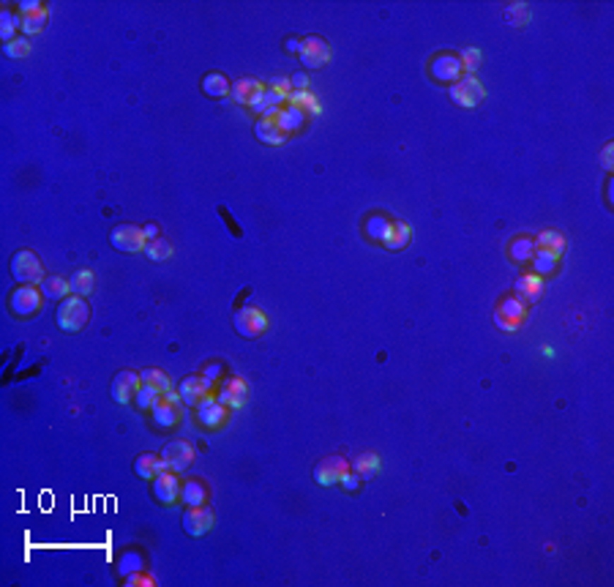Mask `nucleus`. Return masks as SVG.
Instances as JSON below:
<instances>
[{
	"label": "nucleus",
	"mask_w": 614,
	"mask_h": 587,
	"mask_svg": "<svg viewBox=\"0 0 614 587\" xmlns=\"http://www.w3.org/2000/svg\"><path fill=\"white\" fill-rule=\"evenodd\" d=\"M55 317H58V328H61V331L74 334V331H82L85 322L90 320V306H88V301L80 298V295H68V298L61 301L58 315Z\"/></svg>",
	"instance_id": "f257e3e1"
},
{
	"label": "nucleus",
	"mask_w": 614,
	"mask_h": 587,
	"mask_svg": "<svg viewBox=\"0 0 614 587\" xmlns=\"http://www.w3.org/2000/svg\"><path fill=\"white\" fill-rule=\"evenodd\" d=\"M11 276L17 284H36L39 287L44 282V268H41L39 257L30 249H20L11 257Z\"/></svg>",
	"instance_id": "f03ea898"
},
{
	"label": "nucleus",
	"mask_w": 614,
	"mask_h": 587,
	"mask_svg": "<svg viewBox=\"0 0 614 587\" xmlns=\"http://www.w3.org/2000/svg\"><path fill=\"white\" fill-rule=\"evenodd\" d=\"M450 99H453V104L472 109V107H478L486 99V87L481 85V80L475 74H467V77H462V80H456L450 85Z\"/></svg>",
	"instance_id": "7ed1b4c3"
},
{
	"label": "nucleus",
	"mask_w": 614,
	"mask_h": 587,
	"mask_svg": "<svg viewBox=\"0 0 614 587\" xmlns=\"http://www.w3.org/2000/svg\"><path fill=\"white\" fill-rule=\"evenodd\" d=\"M330 55H333V49H330V44H327L325 39H320V36H306V39H301V52H298V58H301L303 68H308V71L327 66L330 63Z\"/></svg>",
	"instance_id": "20e7f679"
},
{
	"label": "nucleus",
	"mask_w": 614,
	"mask_h": 587,
	"mask_svg": "<svg viewBox=\"0 0 614 587\" xmlns=\"http://www.w3.org/2000/svg\"><path fill=\"white\" fill-rule=\"evenodd\" d=\"M41 298H44V293L36 284H20L8 295V309L17 317H33L41 309Z\"/></svg>",
	"instance_id": "39448f33"
},
{
	"label": "nucleus",
	"mask_w": 614,
	"mask_h": 587,
	"mask_svg": "<svg viewBox=\"0 0 614 587\" xmlns=\"http://www.w3.org/2000/svg\"><path fill=\"white\" fill-rule=\"evenodd\" d=\"M349 470V461L342 456V454H330L325 459H320L314 464V481L320 483V486H333V483H342V478L347 476Z\"/></svg>",
	"instance_id": "423d86ee"
},
{
	"label": "nucleus",
	"mask_w": 614,
	"mask_h": 587,
	"mask_svg": "<svg viewBox=\"0 0 614 587\" xmlns=\"http://www.w3.org/2000/svg\"><path fill=\"white\" fill-rule=\"evenodd\" d=\"M109 243L123 254L145 252V246H148L143 227H137V224H118L115 230L109 232Z\"/></svg>",
	"instance_id": "0eeeda50"
},
{
	"label": "nucleus",
	"mask_w": 614,
	"mask_h": 587,
	"mask_svg": "<svg viewBox=\"0 0 614 587\" xmlns=\"http://www.w3.org/2000/svg\"><path fill=\"white\" fill-rule=\"evenodd\" d=\"M232 325L235 331L243 336V339H257L267 331V317L265 312L254 309V306H246V309H238L235 317H232Z\"/></svg>",
	"instance_id": "6e6552de"
},
{
	"label": "nucleus",
	"mask_w": 614,
	"mask_h": 587,
	"mask_svg": "<svg viewBox=\"0 0 614 587\" xmlns=\"http://www.w3.org/2000/svg\"><path fill=\"white\" fill-rule=\"evenodd\" d=\"M191 459H194V448H191V442L172 440V442H167V445L162 448L164 467H167V470H172V473H178V476H181L183 470H188Z\"/></svg>",
	"instance_id": "1a4fd4ad"
},
{
	"label": "nucleus",
	"mask_w": 614,
	"mask_h": 587,
	"mask_svg": "<svg viewBox=\"0 0 614 587\" xmlns=\"http://www.w3.org/2000/svg\"><path fill=\"white\" fill-rule=\"evenodd\" d=\"M140 388H143V377H140V372H131V369L118 372V375L112 377V385H109L112 399H115L118 404H128V401H134V397H137Z\"/></svg>",
	"instance_id": "9d476101"
},
{
	"label": "nucleus",
	"mask_w": 614,
	"mask_h": 587,
	"mask_svg": "<svg viewBox=\"0 0 614 587\" xmlns=\"http://www.w3.org/2000/svg\"><path fill=\"white\" fill-rule=\"evenodd\" d=\"M181 489H183V483L178 478V473H172V470H162L156 478H153V495H156V500L164 505H172L181 500Z\"/></svg>",
	"instance_id": "9b49d317"
},
{
	"label": "nucleus",
	"mask_w": 614,
	"mask_h": 587,
	"mask_svg": "<svg viewBox=\"0 0 614 587\" xmlns=\"http://www.w3.org/2000/svg\"><path fill=\"white\" fill-rule=\"evenodd\" d=\"M213 527V511L207 505H194L183 514V530L191 538H203Z\"/></svg>",
	"instance_id": "f8f14e48"
},
{
	"label": "nucleus",
	"mask_w": 614,
	"mask_h": 587,
	"mask_svg": "<svg viewBox=\"0 0 614 587\" xmlns=\"http://www.w3.org/2000/svg\"><path fill=\"white\" fill-rule=\"evenodd\" d=\"M265 85L260 83V80H251V77H241L238 83H232V90H229V96H232V102L235 104H243V107H254L260 104V99L265 96Z\"/></svg>",
	"instance_id": "ddd939ff"
},
{
	"label": "nucleus",
	"mask_w": 614,
	"mask_h": 587,
	"mask_svg": "<svg viewBox=\"0 0 614 587\" xmlns=\"http://www.w3.org/2000/svg\"><path fill=\"white\" fill-rule=\"evenodd\" d=\"M197 418L203 423L205 429H222L227 420V407L219 401L216 397H203L200 404H197Z\"/></svg>",
	"instance_id": "4468645a"
},
{
	"label": "nucleus",
	"mask_w": 614,
	"mask_h": 587,
	"mask_svg": "<svg viewBox=\"0 0 614 587\" xmlns=\"http://www.w3.org/2000/svg\"><path fill=\"white\" fill-rule=\"evenodd\" d=\"M431 77L437 80V83H456V80H462V61H459V55H450V52H443V55H437L429 66Z\"/></svg>",
	"instance_id": "2eb2a0df"
},
{
	"label": "nucleus",
	"mask_w": 614,
	"mask_h": 587,
	"mask_svg": "<svg viewBox=\"0 0 614 587\" xmlns=\"http://www.w3.org/2000/svg\"><path fill=\"white\" fill-rule=\"evenodd\" d=\"M219 401L224 404L227 410H241L246 401H248V385L241 377H229L224 380V385L219 388Z\"/></svg>",
	"instance_id": "dca6fc26"
},
{
	"label": "nucleus",
	"mask_w": 614,
	"mask_h": 587,
	"mask_svg": "<svg viewBox=\"0 0 614 587\" xmlns=\"http://www.w3.org/2000/svg\"><path fill=\"white\" fill-rule=\"evenodd\" d=\"M210 388H213V382H207L203 375H188V377L181 380V388H178V394L183 399L186 404H200V399L207 397L210 394Z\"/></svg>",
	"instance_id": "f3484780"
},
{
	"label": "nucleus",
	"mask_w": 614,
	"mask_h": 587,
	"mask_svg": "<svg viewBox=\"0 0 614 587\" xmlns=\"http://www.w3.org/2000/svg\"><path fill=\"white\" fill-rule=\"evenodd\" d=\"M150 416H153V423H156L159 429H172V426H178V420H181V401H169L167 397H162L153 404Z\"/></svg>",
	"instance_id": "a211bd4d"
},
{
	"label": "nucleus",
	"mask_w": 614,
	"mask_h": 587,
	"mask_svg": "<svg viewBox=\"0 0 614 587\" xmlns=\"http://www.w3.org/2000/svg\"><path fill=\"white\" fill-rule=\"evenodd\" d=\"M254 134H257V140L260 143H265V145H284L287 137L282 126L276 123V115H263L257 123H254Z\"/></svg>",
	"instance_id": "6ab92c4d"
},
{
	"label": "nucleus",
	"mask_w": 614,
	"mask_h": 587,
	"mask_svg": "<svg viewBox=\"0 0 614 587\" xmlns=\"http://www.w3.org/2000/svg\"><path fill=\"white\" fill-rule=\"evenodd\" d=\"M306 121H308V118H306V109H301V107L287 104V107H282V109L276 112V123L282 126V131H284L287 137H292V134L303 131Z\"/></svg>",
	"instance_id": "aec40b11"
},
{
	"label": "nucleus",
	"mask_w": 614,
	"mask_h": 587,
	"mask_svg": "<svg viewBox=\"0 0 614 587\" xmlns=\"http://www.w3.org/2000/svg\"><path fill=\"white\" fill-rule=\"evenodd\" d=\"M543 293V276L538 273H524L516 279V295L524 301V303H535Z\"/></svg>",
	"instance_id": "412c9836"
},
{
	"label": "nucleus",
	"mask_w": 614,
	"mask_h": 587,
	"mask_svg": "<svg viewBox=\"0 0 614 587\" xmlns=\"http://www.w3.org/2000/svg\"><path fill=\"white\" fill-rule=\"evenodd\" d=\"M289 99V93H282L279 87H273V85H267V90H265V96L260 99V104H254L251 109L263 118V115H276L282 107H284V102Z\"/></svg>",
	"instance_id": "4be33fe9"
},
{
	"label": "nucleus",
	"mask_w": 614,
	"mask_h": 587,
	"mask_svg": "<svg viewBox=\"0 0 614 587\" xmlns=\"http://www.w3.org/2000/svg\"><path fill=\"white\" fill-rule=\"evenodd\" d=\"M390 227H393V219H388L385 213H371V216L366 219V224H363L366 238L368 241H374V243H385Z\"/></svg>",
	"instance_id": "5701e85b"
},
{
	"label": "nucleus",
	"mask_w": 614,
	"mask_h": 587,
	"mask_svg": "<svg viewBox=\"0 0 614 587\" xmlns=\"http://www.w3.org/2000/svg\"><path fill=\"white\" fill-rule=\"evenodd\" d=\"M162 470H167L162 461V454H159V456H156V454H140V456L134 459V473H137L140 478H145V481H153Z\"/></svg>",
	"instance_id": "b1692460"
},
{
	"label": "nucleus",
	"mask_w": 614,
	"mask_h": 587,
	"mask_svg": "<svg viewBox=\"0 0 614 587\" xmlns=\"http://www.w3.org/2000/svg\"><path fill=\"white\" fill-rule=\"evenodd\" d=\"M229 90H232V85H229V80H227L222 71H210V74H205L203 93L207 96V99H227Z\"/></svg>",
	"instance_id": "393cba45"
},
{
	"label": "nucleus",
	"mask_w": 614,
	"mask_h": 587,
	"mask_svg": "<svg viewBox=\"0 0 614 587\" xmlns=\"http://www.w3.org/2000/svg\"><path fill=\"white\" fill-rule=\"evenodd\" d=\"M39 290L44 293V298H49V301H63V298H68V293H71V284H68L63 276L49 273V276H44Z\"/></svg>",
	"instance_id": "a878e982"
},
{
	"label": "nucleus",
	"mask_w": 614,
	"mask_h": 587,
	"mask_svg": "<svg viewBox=\"0 0 614 587\" xmlns=\"http://www.w3.org/2000/svg\"><path fill=\"white\" fill-rule=\"evenodd\" d=\"M497 312L502 317H508V320H513V322H524L527 320V303L519 298V295H508V298H502L500 301V306H497Z\"/></svg>",
	"instance_id": "bb28decb"
},
{
	"label": "nucleus",
	"mask_w": 614,
	"mask_h": 587,
	"mask_svg": "<svg viewBox=\"0 0 614 587\" xmlns=\"http://www.w3.org/2000/svg\"><path fill=\"white\" fill-rule=\"evenodd\" d=\"M530 265H532V273H538V276H549V273L557 271L560 257H557L552 249H535Z\"/></svg>",
	"instance_id": "cd10ccee"
},
{
	"label": "nucleus",
	"mask_w": 614,
	"mask_h": 587,
	"mask_svg": "<svg viewBox=\"0 0 614 587\" xmlns=\"http://www.w3.org/2000/svg\"><path fill=\"white\" fill-rule=\"evenodd\" d=\"M409 238H412V230H409L407 222H393V227H390L388 238H385L383 246H385L388 252H402L409 243Z\"/></svg>",
	"instance_id": "c85d7f7f"
},
{
	"label": "nucleus",
	"mask_w": 614,
	"mask_h": 587,
	"mask_svg": "<svg viewBox=\"0 0 614 587\" xmlns=\"http://www.w3.org/2000/svg\"><path fill=\"white\" fill-rule=\"evenodd\" d=\"M47 25H49V8L44 6L39 11L22 17V33H25V36H39V33H44Z\"/></svg>",
	"instance_id": "c756f323"
},
{
	"label": "nucleus",
	"mask_w": 614,
	"mask_h": 587,
	"mask_svg": "<svg viewBox=\"0 0 614 587\" xmlns=\"http://www.w3.org/2000/svg\"><path fill=\"white\" fill-rule=\"evenodd\" d=\"M17 30H22V14H14V11L3 8L0 11V39H3V44L14 42Z\"/></svg>",
	"instance_id": "7c9ffc66"
},
{
	"label": "nucleus",
	"mask_w": 614,
	"mask_h": 587,
	"mask_svg": "<svg viewBox=\"0 0 614 587\" xmlns=\"http://www.w3.org/2000/svg\"><path fill=\"white\" fill-rule=\"evenodd\" d=\"M181 500H183L188 508H194V505H205V500H207V486H205L203 481H197V478L186 481L183 489H181Z\"/></svg>",
	"instance_id": "2f4dec72"
},
{
	"label": "nucleus",
	"mask_w": 614,
	"mask_h": 587,
	"mask_svg": "<svg viewBox=\"0 0 614 587\" xmlns=\"http://www.w3.org/2000/svg\"><path fill=\"white\" fill-rule=\"evenodd\" d=\"M535 241L527 238V235H519V238H513L511 243H508V252H511V260L516 262H530L532 254H535Z\"/></svg>",
	"instance_id": "473e14b6"
},
{
	"label": "nucleus",
	"mask_w": 614,
	"mask_h": 587,
	"mask_svg": "<svg viewBox=\"0 0 614 587\" xmlns=\"http://www.w3.org/2000/svg\"><path fill=\"white\" fill-rule=\"evenodd\" d=\"M68 284H71V295H80V298H88V295L96 290V273L93 271H77L71 279H68Z\"/></svg>",
	"instance_id": "72a5a7b5"
},
{
	"label": "nucleus",
	"mask_w": 614,
	"mask_h": 587,
	"mask_svg": "<svg viewBox=\"0 0 614 587\" xmlns=\"http://www.w3.org/2000/svg\"><path fill=\"white\" fill-rule=\"evenodd\" d=\"M530 6L527 3H508L505 8H502V20L508 22L511 28H524L527 22H530Z\"/></svg>",
	"instance_id": "f704fd0d"
},
{
	"label": "nucleus",
	"mask_w": 614,
	"mask_h": 587,
	"mask_svg": "<svg viewBox=\"0 0 614 587\" xmlns=\"http://www.w3.org/2000/svg\"><path fill=\"white\" fill-rule=\"evenodd\" d=\"M380 467H383V461L377 454H361L355 464H352V470L361 476V481H368V478H374L377 473H380Z\"/></svg>",
	"instance_id": "c9c22d12"
},
{
	"label": "nucleus",
	"mask_w": 614,
	"mask_h": 587,
	"mask_svg": "<svg viewBox=\"0 0 614 587\" xmlns=\"http://www.w3.org/2000/svg\"><path fill=\"white\" fill-rule=\"evenodd\" d=\"M535 246H538V249H552L557 257H562V252H565V235L557 230H543V232H538Z\"/></svg>",
	"instance_id": "e433bc0d"
},
{
	"label": "nucleus",
	"mask_w": 614,
	"mask_h": 587,
	"mask_svg": "<svg viewBox=\"0 0 614 587\" xmlns=\"http://www.w3.org/2000/svg\"><path fill=\"white\" fill-rule=\"evenodd\" d=\"M287 104L301 107V109H308L311 115H323V107H320V102H317V96H314V93H308V90H292V93H289V99H287Z\"/></svg>",
	"instance_id": "4c0bfd02"
},
{
	"label": "nucleus",
	"mask_w": 614,
	"mask_h": 587,
	"mask_svg": "<svg viewBox=\"0 0 614 587\" xmlns=\"http://www.w3.org/2000/svg\"><path fill=\"white\" fill-rule=\"evenodd\" d=\"M145 254H148V260H153V262L169 260V257H172V243H169V241H164V238L148 241V246H145Z\"/></svg>",
	"instance_id": "58836bf2"
},
{
	"label": "nucleus",
	"mask_w": 614,
	"mask_h": 587,
	"mask_svg": "<svg viewBox=\"0 0 614 587\" xmlns=\"http://www.w3.org/2000/svg\"><path fill=\"white\" fill-rule=\"evenodd\" d=\"M164 394L159 391V388H153V385H148V382H143V388L137 391V397H134V404L140 407V410H153V404L162 399Z\"/></svg>",
	"instance_id": "ea45409f"
},
{
	"label": "nucleus",
	"mask_w": 614,
	"mask_h": 587,
	"mask_svg": "<svg viewBox=\"0 0 614 587\" xmlns=\"http://www.w3.org/2000/svg\"><path fill=\"white\" fill-rule=\"evenodd\" d=\"M140 377H143V382H148V385L159 388L162 394H169V391H172V380L167 377L162 369H145V372H140Z\"/></svg>",
	"instance_id": "a19ab883"
},
{
	"label": "nucleus",
	"mask_w": 614,
	"mask_h": 587,
	"mask_svg": "<svg viewBox=\"0 0 614 587\" xmlns=\"http://www.w3.org/2000/svg\"><path fill=\"white\" fill-rule=\"evenodd\" d=\"M145 568V560L140 552H126L121 560H118V574L121 576H128V574H137Z\"/></svg>",
	"instance_id": "79ce46f5"
},
{
	"label": "nucleus",
	"mask_w": 614,
	"mask_h": 587,
	"mask_svg": "<svg viewBox=\"0 0 614 587\" xmlns=\"http://www.w3.org/2000/svg\"><path fill=\"white\" fill-rule=\"evenodd\" d=\"M3 55H8V58H25V55H30V39H28V36H17L14 42L3 44Z\"/></svg>",
	"instance_id": "37998d69"
},
{
	"label": "nucleus",
	"mask_w": 614,
	"mask_h": 587,
	"mask_svg": "<svg viewBox=\"0 0 614 587\" xmlns=\"http://www.w3.org/2000/svg\"><path fill=\"white\" fill-rule=\"evenodd\" d=\"M481 58H483V55H481V49H478V47H467V49L462 52V58H459V61H462V71L475 74V71H478V66H481Z\"/></svg>",
	"instance_id": "c03bdc74"
},
{
	"label": "nucleus",
	"mask_w": 614,
	"mask_h": 587,
	"mask_svg": "<svg viewBox=\"0 0 614 587\" xmlns=\"http://www.w3.org/2000/svg\"><path fill=\"white\" fill-rule=\"evenodd\" d=\"M123 585L126 587H156V579H153V576H145L143 571H137V574L123 576Z\"/></svg>",
	"instance_id": "a18cd8bd"
},
{
	"label": "nucleus",
	"mask_w": 614,
	"mask_h": 587,
	"mask_svg": "<svg viewBox=\"0 0 614 587\" xmlns=\"http://www.w3.org/2000/svg\"><path fill=\"white\" fill-rule=\"evenodd\" d=\"M494 325H497L500 331H505V334H513V331H519V328H522L519 322H513V320H508V317H502L500 312H494Z\"/></svg>",
	"instance_id": "49530a36"
},
{
	"label": "nucleus",
	"mask_w": 614,
	"mask_h": 587,
	"mask_svg": "<svg viewBox=\"0 0 614 587\" xmlns=\"http://www.w3.org/2000/svg\"><path fill=\"white\" fill-rule=\"evenodd\" d=\"M222 372H224V366H222V361H219V363H210V366H205L200 375H203L207 382H216V380L222 377Z\"/></svg>",
	"instance_id": "de8ad7c7"
},
{
	"label": "nucleus",
	"mask_w": 614,
	"mask_h": 587,
	"mask_svg": "<svg viewBox=\"0 0 614 587\" xmlns=\"http://www.w3.org/2000/svg\"><path fill=\"white\" fill-rule=\"evenodd\" d=\"M342 486H344V489H347V492H355V489H358V486H361V476H358V473H355V470H349L347 476H344V478H342Z\"/></svg>",
	"instance_id": "09e8293b"
},
{
	"label": "nucleus",
	"mask_w": 614,
	"mask_h": 587,
	"mask_svg": "<svg viewBox=\"0 0 614 587\" xmlns=\"http://www.w3.org/2000/svg\"><path fill=\"white\" fill-rule=\"evenodd\" d=\"M289 83H292L295 90H308V74L306 71H298V74L289 77Z\"/></svg>",
	"instance_id": "8fccbe9b"
},
{
	"label": "nucleus",
	"mask_w": 614,
	"mask_h": 587,
	"mask_svg": "<svg viewBox=\"0 0 614 587\" xmlns=\"http://www.w3.org/2000/svg\"><path fill=\"white\" fill-rule=\"evenodd\" d=\"M612 153H614V143H606V147L601 150V164H603V169H612Z\"/></svg>",
	"instance_id": "3c124183"
},
{
	"label": "nucleus",
	"mask_w": 614,
	"mask_h": 587,
	"mask_svg": "<svg viewBox=\"0 0 614 587\" xmlns=\"http://www.w3.org/2000/svg\"><path fill=\"white\" fill-rule=\"evenodd\" d=\"M39 8H44L39 0H22V3H20L22 17H25V14H33V11H39Z\"/></svg>",
	"instance_id": "603ef678"
},
{
	"label": "nucleus",
	"mask_w": 614,
	"mask_h": 587,
	"mask_svg": "<svg viewBox=\"0 0 614 587\" xmlns=\"http://www.w3.org/2000/svg\"><path fill=\"white\" fill-rule=\"evenodd\" d=\"M143 235H145V241H156V238H159V224H145Z\"/></svg>",
	"instance_id": "864d4df0"
},
{
	"label": "nucleus",
	"mask_w": 614,
	"mask_h": 587,
	"mask_svg": "<svg viewBox=\"0 0 614 587\" xmlns=\"http://www.w3.org/2000/svg\"><path fill=\"white\" fill-rule=\"evenodd\" d=\"M284 47L289 49V52H295V55H298V52H301V39H287Z\"/></svg>",
	"instance_id": "5fc2aeb1"
}]
</instances>
